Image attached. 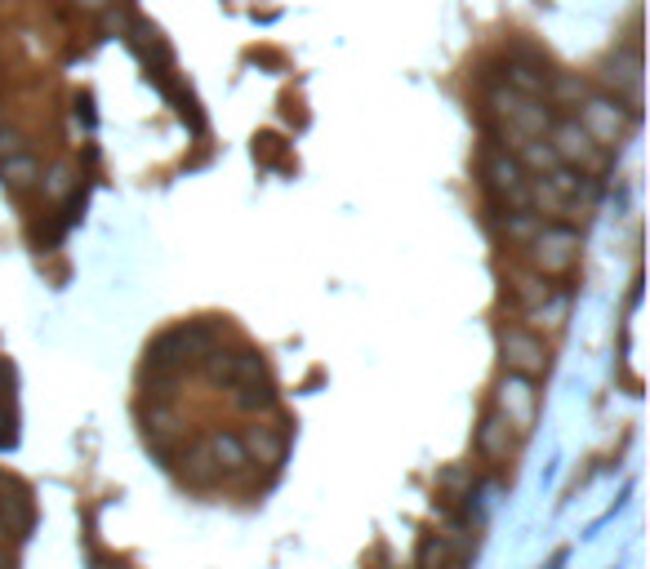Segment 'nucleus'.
Masks as SVG:
<instances>
[{
	"mask_svg": "<svg viewBox=\"0 0 650 569\" xmlns=\"http://www.w3.org/2000/svg\"><path fill=\"white\" fill-rule=\"evenodd\" d=\"M526 245H531V263L539 276H561L579 258V232L566 223H539V232Z\"/></svg>",
	"mask_w": 650,
	"mask_h": 569,
	"instance_id": "nucleus-2",
	"label": "nucleus"
},
{
	"mask_svg": "<svg viewBox=\"0 0 650 569\" xmlns=\"http://www.w3.org/2000/svg\"><path fill=\"white\" fill-rule=\"evenodd\" d=\"M539 223H544V219H539L535 209H516V213H508V223H503V236H508V241H522V245H526V241H531V236L539 232Z\"/></svg>",
	"mask_w": 650,
	"mask_h": 569,
	"instance_id": "nucleus-15",
	"label": "nucleus"
},
{
	"mask_svg": "<svg viewBox=\"0 0 650 569\" xmlns=\"http://www.w3.org/2000/svg\"><path fill=\"white\" fill-rule=\"evenodd\" d=\"M548 142L561 165L579 170V174H597L606 165V148H597V142L589 138V129H583L579 120H553L548 125Z\"/></svg>",
	"mask_w": 650,
	"mask_h": 569,
	"instance_id": "nucleus-1",
	"label": "nucleus"
},
{
	"mask_svg": "<svg viewBox=\"0 0 650 569\" xmlns=\"http://www.w3.org/2000/svg\"><path fill=\"white\" fill-rule=\"evenodd\" d=\"M14 152H27L23 133H19V129H5V125H0V161H5V156H14Z\"/></svg>",
	"mask_w": 650,
	"mask_h": 569,
	"instance_id": "nucleus-17",
	"label": "nucleus"
},
{
	"mask_svg": "<svg viewBox=\"0 0 650 569\" xmlns=\"http://www.w3.org/2000/svg\"><path fill=\"white\" fill-rule=\"evenodd\" d=\"M495 414L512 427L516 437H526L531 427H535V414H539V392L531 379L522 374H503L499 387H495Z\"/></svg>",
	"mask_w": 650,
	"mask_h": 569,
	"instance_id": "nucleus-3",
	"label": "nucleus"
},
{
	"mask_svg": "<svg viewBox=\"0 0 650 569\" xmlns=\"http://www.w3.org/2000/svg\"><path fill=\"white\" fill-rule=\"evenodd\" d=\"M579 125L589 129V138L597 148H619L624 133H628V112L619 98H602V94H583L579 98Z\"/></svg>",
	"mask_w": 650,
	"mask_h": 569,
	"instance_id": "nucleus-4",
	"label": "nucleus"
},
{
	"mask_svg": "<svg viewBox=\"0 0 650 569\" xmlns=\"http://www.w3.org/2000/svg\"><path fill=\"white\" fill-rule=\"evenodd\" d=\"M566 312H570V299L561 294V290H553L544 303H535L531 307V321L539 325V329H548V334H557L561 325H566Z\"/></svg>",
	"mask_w": 650,
	"mask_h": 569,
	"instance_id": "nucleus-11",
	"label": "nucleus"
},
{
	"mask_svg": "<svg viewBox=\"0 0 650 569\" xmlns=\"http://www.w3.org/2000/svg\"><path fill=\"white\" fill-rule=\"evenodd\" d=\"M486 183H490V191L508 205V213L531 209V174L516 165L512 152H490V156H486Z\"/></svg>",
	"mask_w": 650,
	"mask_h": 569,
	"instance_id": "nucleus-5",
	"label": "nucleus"
},
{
	"mask_svg": "<svg viewBox=\"0 0 650 569\" xmlns=\"http://www.w3.org/2000/svg\"><path fill=\"white\" fill-rule=\"evenodd\" d=\"M0 183H5L10 191H32V187L40 183V165H36V156H32V152H14V156H5V161H0Z\"/></svg>",
	"mask_w": 650,
	"mask_h": 569,
	"instance_id": "nucleus-7",
	"label": "nucleus"
},
{
	"mask_svg": "<svg viewBox=\"0 0 650 569\" xmlns=\"http://www.w3.org/2000/svg\"><path fill=\"white\" fill-rule=\"evenodd\" d=\"M206 450H210V458H214L219 472H241V467L249 463L245 441H241L236 432H214V437H206Z\"/></svg>",
	"mask_w": 650,
	"mask_h": 569,
	"instance_id": "nucleus-8",
	"label": "nucleus"
},
{
	"mask_svg": "<svg viewBox=\"0 0 650 569\" xmlns=\"http://www.w3.org/2000/svg\"><path fill=\"white\" fill-rule=\"evenodd\" d=\"M40 187H45L49 200H68V196L77 191V174H72L68 165H49V170L40 174Z\"/></svg>",
	"mask_w": 650,
	"mask_h": 569,
	"instance_id": "nucleus-13",
	"label": "nucleus"
},
{
	"mask_svg": "<svg viewBox=\"0 0 650 569\" xmlns=\"http://www.w3.org/2000/svg\"><path fill=\"white\" fill-rule=\"evenodd\" d=\"M450 560H454V551H450L445 534H423L419 556H415V569H450Z\"/></svg>",
	"mask_w": 650,
	"mask_h": 569,
	"instance_id": "nucleus-12",
	"label": "nucleus"
},
{
	"mask_svg": "<svg viewBox=\"0 0 650 569\" xmlns=\"http://www.w3.org/2000/svg\"><path fill=\"white\" fill-rule=\"evenodd\" d=\"M5 534H10V530H5V521H0V538H5Z\"/></svg>",
	"mask_w": 650,
	"mask_h": 569,
	"instance_id": "nucleus-18",
	"label": "nucleus"
},
{
	"mask_svg": "<svg viewBox=\"0 0 650 569\" xmlns=\"http://www.w3.org/2000/svg\"><path fill=\"white\" fill-rule=\"evenodd\" d=\"M241 441H245L249 463H254V458H258V463H281V454H286V437L272 432V427H254V432L241 437Z\"/></svg>",
	"mask_w": 650,
	"mask_h": 569,
	"instance_id": "nucleus-10",
	"label": "nucleus"
},
{
	"mask_svg": "<svg viewBox=\"0 0 650 569\" xmlns=\"http://www.w3.org/2000/svg\"><path fill=\"white\" fill-rule=\"evenodd\" d=\"M512 427L499 418V414H490L486 422H481V432H477V450L486 454V458H508L512 454Z\"/></svg>",
	"mask_w": 650,
	"mask_h": 569,
	"instance_id": "nucleus-9",
	"label": "nucleus"
},
{
	"mask_svg": "<svg viewBox=\"0 0 650 569\" xmlns=\"http://www.w3.org/2000/svg\"><path fill=\"white\" fill-rule=\"evenodd\" d=\"M214 476H219V467H214L206 441H201V445H191V450H187V480H191V485H210Z\"/></svg>",
	"mask_w": 650,
	"mask_h": 569,
	"instance_id": "nucleus-14",
	"label": "nucleus"
},
{
	"mask_svg": "<svg viewBox=\"0 0 650 569\" xmlns=\"http://www.w3.org/2000/svg\"><path fill=\"white\" fill-rule=\"evenodd\" d=\"M499 361L508 374H522V379H535L548 370V347L539 334L531 329H503L499 334Z\"/></svg>",
	"mask_w": 650,
	"mask_h": 569,
	"instance_id": "nucleus-6",
	"label": "nucleus"
},
{
	"mask_svg": "<svg viewBox=\"0 0 650 569\" xmlns=\"http://www.w3.org/2000/svg\"><path fill=\"white\" fill-rule=\"evenodd\" d=\"M19 445V418H14V400H0V454Z\"/></svg>",
	"mask_w": 650,
	"mask_h": 569,
	"instance_id": "nucleus-16",
	"label": "nucleus"
}]
</instances>
